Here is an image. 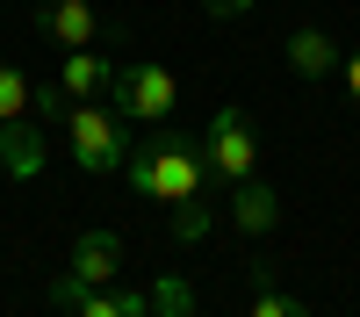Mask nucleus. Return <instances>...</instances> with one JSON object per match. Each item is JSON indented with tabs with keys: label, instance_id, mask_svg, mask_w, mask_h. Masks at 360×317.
Listing matches in <instances>:
<instances>
[{
	"label": "nucleus",
	"instance_id": "18",
	"mask_svg": "<svg viewBox=\"0 0 360 317\" xmlns=\"http://www.w3.org/2000/svg\"><path fill=\"white\" fill-rule=\"evenodd\" d=\"M188 317H195V310H188Z\"/></svg>",
	"mask_w": 360,
	"mask_h": 317
},
{
	"label": "nucleus",
	"instance_id": "17",
	"mask_svg": "<svg viewBox=\"0 0 360 317\" xmlns=\"http://www.w3.org/2000/svg\"><path fill=\"white\" fill-rule=\"evenodd\" d=\"M339 79H346V94L360 101V51H353V58H346V65H339Z\"/></svg>",
	"mask_w": 360,
	"mask_h": 317
},
{
	"label": "nucleus",
	"instance_id": "5",
	"mask_svg": "<svg viewBox=\"0 0 360 317\" xmlns=\"http://www.w3.org/2000/svg\"><path fill=\"white\" fill-rule=\"evenodd\" d=\"M51 303L65 317H152V296H137V288H86L72 274L51 281Z\"/></svg>",
	"mask_w": 360,
	"mask_h": 317
},
{
	"label": "nucleus",
	"instance_id": "1",
	"mask_svg": "<svg viewBox=\"0 0 360 317\" xmlns=\"http://www.w3.org/2000/svg\"><path fill=\"white\" fill-rule=\"evenodd\" d=\"M123 173H130V188L152 195V202H195L202 181H209L202 152L180 130H152V144H137V152L123 159Z\"/></svg>",
	"mask_w": 360,
	"mask_h": 317
},
{
	"label": "nucleus",
	"instance_id": "13",
	"mask_svg": "<svg viewBox=\"0 0 360 317\" xmlns=\"http://www.w3.org/2000/svg\"><path fill=\"white\" fill-rule=\"evenodd\" d=\"M188 310H195V288L180 274H159L152 281V317H188Z\"/></svg>",
	"mask_w": 360,
	"mask_h": 317
},
{
	"label": "nucleus",
	"instance_id": "14",
	"mask_svg": "<svg viewBox=\"0 0 360 317\" xmlns=\"http://www.w3.org/2000/svg\"><path fill=\"white\" fill-rule=\"evenodd\" d=\"M29 101H37V86H29L15 65H0V123H22V115H29Z\"/></svg>",
	"mask_w": 360,
	"mask_h": 317
},
{
	"label": "nucleus",
	"instance_id": "7",
	"mask_svg": "<svg viewBox=\"0 0 360 317\" xmlns=\"http://www.w3.org/2000/svg\"><path fill=\"white\" fill-rule=\"evenodd\" d=\"M231 224L245 231V238H266V231L281 224V195L266 188V181H252V173H245V181L231 188Z\"/></svg>",
	"mask_w": 360,
	"mask_h": 317
},
{
	"label": "nucleus",
	"instance_id": "3",
	"mask_svg": "<svg viewBox=\"0 0 360 317\" xmlns=\"http://www.w3.org/2000/svg\"><path fill=\"white\" fill-rule=\"evenodd\" d=\"M173 101H180V79L166 65H115L108 79V108L123 123H173Z\"/></svg>",
	"mask_w": 360,
	"mask_h": 317
},
{
	"label": "nucleus",
	"instance_id": "9",
	"mask_svg": "<svg viewBox=\"0 0 360 317\" xmlns=\"http://www.w3.org/2000/svg\"><path fill=\"white\" fill-rule=\"evenodd\" d=\"M288 65L303 72V79H332L346 58H339V44L324 37V29H295V37H288Z\"/></svg>",
	"mask_w": 360,
	"mask_h": 317
},
{
	"label": "nucleus",
	"instance_id": "6",
	"mask_svg": "<svg viewBox=\"0 0 360 317\" xmlns=\"http://www.w3.org/2000/svg\"><path fill=\"white\" fill-rule=\"evenodd\" d=\"M123 259H130V245L115 238V231H79L72 238V281H86V288H108L115 274H123Z\"/></svg>",
	"mask_w": 360,
	"mask_h": 317
},
{
	"label": "nucleus",
	"instance_id": "16",
	"mask_svg": "<svg viewBox=\"0 0 360 317\" xmlns=\"http://www.w3.org/2000/svg\"><path fill=\"white\" fill-rule=\"evenodd\" d=\"M202 8L217 15V22H231V15H252V0H202Z\"/></svg>",
	"mask_w": 360,
	"mask_h": 317
},
{
	"label": "nucleus",
	"instance_id": "4",
	"mask_svg": "<svg viewBox=\"0 0 360 317\" xmlns=\"http://www.w3.org/2000/svg\"><path fill=\"white\" fill-rule=\"evenodd\" d=\"M202 166H209V181H231V188L259 166V144H252L245 108H217V115H209V130H202Z\"/></svg>",
	"mask_w": 360,
	"mask_h": 317
},
{
	"label": "nucleus",
	"instance_id": "15",
	"mask_svg": "<svg viewBox=\"0 0 360 317\" xmlns=\"http://www.w3.org/2000/svg\"><path fill=\"white\" fill-rule=\"evenodd\" d=\"M173 238L180 245H202L209 238V202L195 195V202H173Z\"/></svg>",
	"mask_w": 360,
	"mask_h": 317
},
{
	"label": "nucleus",
	"instance_id": "10",
	"mask_svg": "<svg viewBox=\"0 0 360 317\" xmlns=\"http://www.w3.org/2000/svg\"><path fill=\"white\" fill-rule=\"evenodd\" d=\"M44 37H58L65 51H86L94 44V8H86V0H51L44 8Z\"/></svg>",
	"mask_w": 360,
	"mask_h": 317
},
{
	"label": "nucleus",
	"instance_id": "8",
	"mask_svg": "<svg viewBox=\"0 0 360 317\" xmlns=\"http://www.w3.org/2000/svg\"><path fill=\"white\" fill-rule=\"evenodd\" d=\"M108 79H115V58H101L94 44H86V51H65V65H58L65 101H94V94H108Z\"/></svg>",
	"mask_w": 360,
	"mask_h": 317
},
{
	"label": "nucleus",
	"instance_id": "11",
	"mask_svg": "<svg viewBox=\"0 0 360 317\" xmlns=\"http://www.w3.org/2000/svg\"><path fill=\"white\" fill-rule=\"evenodd\" d=\"M0 166L29 181V173L44 166V130H22V123H0Z\"/></svg>",
	"mask_w": 360,
	"mask_h": 317
},
{
	"label": "nucleus",
	"instance_id": "2",
	"mask_svg": "<svg viewBox=\"0 0 360 317\" xmlns=\"http://www.w3.org/2000/svg\"><path fill=\"white\" fill-rule=\"evenodd\" d=\"M65 130H72V166L79 173H123L130 130H123V115H115L108 101H72Z\"/></svg>",
	"mask_w": 360,
	"mask_h": 317
},
{
	"label": "nucleus",
	"instance_id": "12",
	"mask_svg": "<svg viewBox=\"0 0 360 317\" xmlns=\"http://www.w3.org/2000/svg\"><path fill=\"white\" fill-rule=\"evenodd\" d=\"M252 317H310L303 296H288V288H274V274H266V259H252Z\"/></svg>",
	"mask_w": 360,
	"mask_h": 317
}]
</instances>
